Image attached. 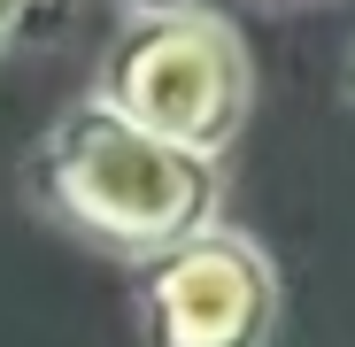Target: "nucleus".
Returning <instances> with one entry per match:
<instances>
[{"label":"nucleus","mask_w":355,"mask_h":347,"mask_svg":"<svg viewBox=\"0 0 355 347\" xmlns=\"http://www.w3.org/2000/svg\"><path fill=\"white\" fill-rule=\"evenodd\" d=\"M31 193L78 240L124 255V263H155L162 247L209 231L216 162H193V154L132 132L116 108H101L85 93L46 124V139L31 154Z\"/></svg>","instance_id":"nucleus-1"},{"label":"nucleus","mask_w":355,"mask_h":347,"mask_svg":"<svg viewBox=\"0 0 355 347\" xmlns=\"http://www.w3.org/2000/svg\"><path fill=\"white\" fill-rule=\"evenodd\" d=\"M93 100L116 108L132 132L193 154V162H216L248 132L255 62H248V39H240L232 16L178 0V8H162V16H139L108 46Z\"/></svg>","instance_id":"nucleus-2"},{"label":"nucleus","mask_w":355,"mask_h":347,"mask_svg":"<svg viewBox=\"0 0 355 347\" xmlns=\"http://www.w3.org/2000/svg\"><path fill=\"white\" fill-rule=\"evenodd\" d=\"M347 100H355V54H347Z\"/></svg>","instance_id":"nucleus-6"},{"label":"nucleus","mask_w":355,"mask_h":347,"mask_svg":"<svg viewBox=\"0 0 355 347\" xmlns=\"http://www.w3.org/2000/svg\"><path fill=\"white\" fill-rule=\"evenodd\" d=\"M147 347H270L278 270L248 231H193L139 270Z\"/></svg>","instance_id":"nucleus-3"},{"label":"nucleus","mask_w":355,"mask_h":347,"mask_svg":"<svg viewBox=\"0 0 355 347\" xmlns=\"http://www.w3.org/2000/svg\"><path fill=\"white\" fill-rule=\"evenodd\" d=\"M132 8H139V16H162V8H178V0H132Z\"/></svg>","instance_id":"nucleus-5"},{"label":"nucleus","mask_w":355,"mask_h":347,"mask_svg":"<svg viewBox=\"0 0 355 347\" xmlns=\"http://www.w3.org/2000/svg\"><path fill=\"white\" fill-rule=\"evenodd\" d=\"M62 8L70 0H0V54H8L16 39H31V31H54Z\"/></svg>","instance_id":"nucleus-4"}]
</instances>
